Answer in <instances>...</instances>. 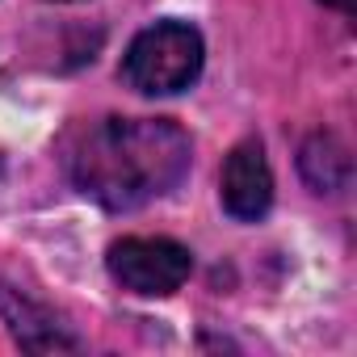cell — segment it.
Here are the masks:
<instances>
[{
	"mask_svg": "<svg viewBox=\"0 0 357 357\" xmlns=\"http://www.w3.org/2000/svg\"><path fill=\"white\" fill-rule=\"evenodd\" d=\"M72 181L105 211H135L172 194L190 172V139L164 118H105L80 130Z\"/></svg>",
	"mask_w": 357,
	"mask_h": 357,
	"instance_id": "6da1fadb",
	"label": "cell"
},
{
	"mask_svg": "<svg viewBox=\"0 0 357 357\" xmlns=\"http://www.w3.org/2000/svg\"><path fill=\"white\" fill-rule=\"evenodd\" d=\"M202 72V34L185 22L147 26L122 55V80L147 97L181 93Z\"/></svg>",
	"mask_w": 357,
	"mask_h": 357,
	"instance_id": "7a4b0ae2",
	"label": "cell"
},
{
	"mask_svg": "<svg viewBox=\"0 0 357 357\" xmlns=\"http://www.w3.org/2000/svg\"><path fill=\"white\" fill-rule=\"evenodd\" d=\"M190 269H194V257L176 240L130 236V240H118L109 248V273L130 294H155V298L172 294V290L185 286Z\"/></svg>",
	"mask_w": 357,
	"mask_h": 357,
	"instance_id": "3957f363",
	"label": "cell"
},
{
	"mask_svg": "<svg viewBox=\"0 0 357 357\" xmlns=\"http://www.w3.org/2000/svg\"><path fill=\"white\" fill-rule=\"evenodd\" d=\"M223 211L240 223H252L269 211L273 202V172L265 160L261 139H244L231 147L227 164H223Z\"/></svg>",
	"mask_w": 357,
	"mask_h": 357,
	"instance_id": "277c9868",
	"label": "cell"
},
{
	"mask_svg": "<svg viewBox=\"0 0 357 357\" xmlns=\"http://www.w3.org/2000/svg\"><path fill=\"white\" fill-rule=\"evenodd\" d=\"M0 315L9 319V328H13V336L26 344V349H72L76 340L59 328V319L51 315V311H43L38 303H30L26 294H17V290H9V286H0Z\"/></svg>",
	"mask_w": 357,
	"mask_h": 357,
	"instance_id": "5b68a950",
	"label": "cell"
},
{
	"mask_svg": "<svg viewBox=\"0 0 357 357\" xmlns=\"http://www.w3.org/2000/svg\"><path fill=\"white\" fill-rule=\"evenodd\" d=\"M298 168H303L307 185H311L315 194H336V190H344V181H349V155H344V147H340L332 135H311V139L303 143Z\"/></svg>",
	"mask_w": 357,
	"mask_h": 357,
	"instance_id": "8992f818",
	"label": "cell"
},
{
	"mask_svg": "<svg viewBox=\"0 0 357 357\" xmlns=\"http://www.w3.org/2000/svg\"><path fill=\"white\" fill-rule=\"evenodd\" d=\"M324 5H332V9H344V13H349V9H353V0H324Z\"/></svg>",
	"mask_w": 357,
	"mask_h": 357,
	"instance_id": "52a82bcc",
	"label": "cell"
}]
</instances>
